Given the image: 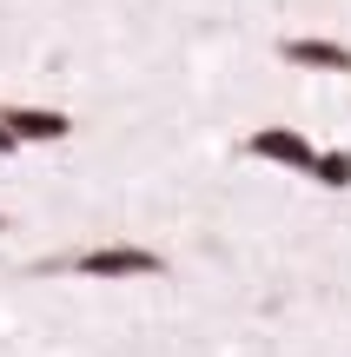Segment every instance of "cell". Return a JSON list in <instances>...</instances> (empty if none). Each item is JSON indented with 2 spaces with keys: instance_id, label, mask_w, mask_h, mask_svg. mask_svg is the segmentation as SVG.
<instances>
[{
  "instance_id": "obj_4",
  "label": "cell",
  "mask_w": 351,
  "mask_h": 357,
  "mask_svg": "<svg viewBox=\"0 0 351 357\" xmlns=\"http://www.w3.org/2000/svg\"><path fill=\"white\" fill-rule=\"evenodd\" d=\"M0 126H7L20 146H53V139L73 132V119H66V113H47V106H0Z\"/></svg>"
},
{
  "instance_id": "obj_6",
  "label": "cell",
  "mask_w": 351,
  "mask_h": 357,
  "mask_svg": "<svg viewBox=\"0 0 351 357\" xmlns=\"http://www.w3.org/2000/svg\"><path fill=\"white\" fill-rule=\"evenodd\" d=\"M13 146H20V139H13V132H7V126H0V159H7V153H13Z\"/></svg>"
},
{
  "instance_id": "obj_5",
  "label": "cell",
  "mask_w": 351,
  "mask_h": 357,
  "mask_svg": "<svg viewBox=\"0 0 351 357\" xmlns=\"http://www.w3.org/2000/svg\"><path fill=\"white\" fill-rule=\"evenodd\" d=\"M312 178H318V185H331V192H351V153H318Z\"/></svg>"
},
{
  "instance_id": "obj_1",
  "label": "cell",
  "mask_w": 351,
  "mask_h": 357,
  "mask_svg": "<svg viewBox=\"0 0 351 357\" xmlns=\"http://www.w3.org/2000/svg\"><path fill=\"white\" fill-rule=\"evenodd\" d=\"M33 271H80V278H166V258L146 252V245H93L73 258H47Z\"/></svg>"
},
{
  "instance_id": "obj_7",
  "label": "cell",
  "mask_w": 351,
  "mask_h": 357,
  "mask_svg": "<svg viewBox=\"0 0 351 357\" xmlns=\"http://www.w3.org/2000/svg\"><path fill=\"white\" fill-rule=\"evenodd\" d=\"M0 231H7V218H0Z\"/></svg>"
},
{
  "instance_id": "obj_2",
  "label": "cell",
  "mask_w": 351,
  "mask_h": 357,
  "mask_svg": "<svg viewBox=\"0 0 351 357\" xmlns=\"http://www.w3.org/2000/svg\"><path fill=\"white\" fill-rule=\"evenodd\" d=\"M246 153H252V159H272V166H292V172H312V166H318V146L305 139V132H292V126H259V132H246Z\"/></svg>"
},
{
  "instance_id": "obj_3",
  "label": "cell",
  "mask_w": 351,
  "mask_h": 357,
  "mask_svg": "<svg viewBox=\"0 0 351 357\" xmlns=\"http://www.w3.org/2000/svg\"><path fill=\"white\" fill-rule=\"evenodd\" d=\"M278 60H285V66H312V73H345V79H351V47H338V40H318V33L278 40Z\"/></svg>"
}]
</instances>
